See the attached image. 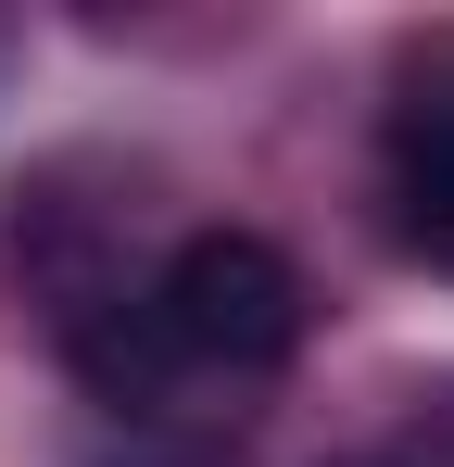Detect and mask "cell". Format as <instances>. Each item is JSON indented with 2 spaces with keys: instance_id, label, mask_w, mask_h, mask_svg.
<instances>
[{
  "instance_id": "obj_3",
  "label": "cell",
  "mask_w": 454,
  "mask_h": 467,
  "mask_svg": "<svg viewBox=\"0 0 454 467\" xmlns=\"http://www.w3.org/2000/svg\"><path fill=\"white\" fill-rule=\"evenodd\" d=\"M341 467H404V455H341Z\"/></svg>"
},
{
  "instance_id": "obj_2",
  "label": "cell",
  "mask_w": 454,
  "mask_h": 467,
  "mask_svg": "<svg viewBox=\"0 0 454 467\" xmlns=\"http://www.w3.org/2000/svg\"><path fill=\"white\" fill-rule=\"evenodd\" d=\"M378 190H391V228L404 253L454 265V77H417L378 127Z\"/></svg>"
},
{
  "instance_id": "obj_1",
  "label": "cell",
  "mask_w": 454,
  "mask_h": 467,
  "mask_svg": "<svg viewBox=\"0 0 454 467\" xmlns=\"http://www.w3.org/2000/svg\"><path fill=\"white\" fill-rule=\"evenodd\" d=\"M64 354L114 430L202 455L303 354V265L253 228H190L151 278H127L88 328H64Z\"/></svg>"
}]
</instances>
